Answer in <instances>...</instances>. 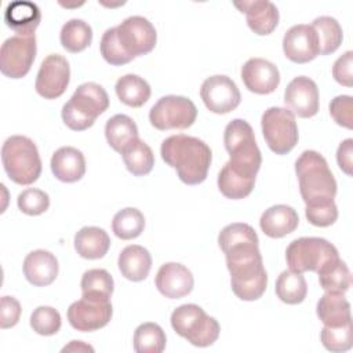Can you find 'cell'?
<instances>
[{
  "instance_id": "cell-1",
  "label": "cell",
  "mask_w": 353,
  "mask_h": 353,
  "mask_svg": "<svg viewBox=\"0 0 353 353\" xmlns=\"http://www.w3.org/2000/svg\"><path fill=\"white\" fill-rule=\"evenodd\" d=\"M223 254L234 295L241 301L259 299L268 287V273L263 268L259 241L229 247Z\"/></svg>"
},
{
  "instance_id": "cell-2",
  "label": "cell",
  "mask_w": 353,
  "mask_h": 353,
  "mask_svg": "<svg viewBox=\"0 0 353 353\" xmlns=\"http://www.w3.org/2000/svg\"><path fill=\"white\" fill-rule=\"evenodd\" d=\"M160 153L183 183L199 185L205 181L212 153L204 141L185 134L171 135L163 141Z\"/></svg>"
},
{
  "instance_id": "cell-3",
  "label": "cell",
  "mask_w": 353,
  "mask_h": 353,
  "mask_svg": "<svg viewBox=\"0 0 353 353\" xmlns=\"http://www.w3.org/2000/svg\"><path fill=\"white\" fill-rule=\"evenodd\" d=\"M299 192L306 205L332 201L336 194V181L327 160L316 150H305L295 161Z\"/></svg>"
},
{
  "instance_id": "cell-4",
  "label": "cell",
  "mask_w": 353,
  "mask_h": 353,
  "mask_svg": "<svg viewBox=\"0 0 353 353\" xmlns=\"http://www.w3.org/2000/svg\"><path fill=\"white\" fill-rule=\"evenodd\" d=\"M223 143L230 156L226 164L239 174L255 178L262 164V156L252 127L243 119H233L225 127Z\"/></svg>"
},
{
  "instance_id": "cell-5",
  "label": "cell",
  "mask_w": 353,
  "mask_h": 353,
  "mask_svg": "<svg viewBox=\"0 0 353 353\" xmlns=\"http://www.w3.org/2000/svg\"><path fill=\"white\" fill-rule=\"evenodd\" d=\"M109 108V97L105 88L97 83L80 84L70 99L62 106V120L73 131L90 128L97 117Z\"/></svg>"
},
{
  "instance_id": "cell-6",
  "label": "cell",
  "mask_w": 353,
  "mask_h": 353,
  "mask_svg": "<svg viewBox=\"0 0 353 353\" xmlns=\"http://www.w3.org/2000/svg\"><path fill=\"white\" fill-rule=\"evenodd\" d=\"M1 161L8 178L18 185H30L41 174V159L37 146L23 135H12L4 141Z\"/></svg>"
},
{
  "instance_id": "cell-7",
  "label": "cell",
  "mask_w": 353,
  "mask_h": 353,
  "mask_svg": "<svg viewBox=\"0 0 353 353\" xmlns=\"http://www.w3.org/2000/svg\"><path fill=\"white\" fill-rule=\"evenodd\" d=\"M171 325L179 336L199 347L212 345L221 332L219 323L194 303L178 306L171 313Z\"/></svg>"
},
{
  "instance_id": "cell-8",
  "label": "cell",
  "mask_w": 353,
  "mask_h": 353,
  "mask_svg": "<svg viewBox=\"0 0 353 353\" xmlns=\"http://www.w3.org/2000/svg\"><path fill=\"white\" fill-rule=\"evenodd\" d=\"M338 258L335 245L323 237H299L292 240L285 250L287 265L295 273H319Z\"/></svg>"
},
{
  "instance_id": "cell-9",
  "label": "cell",
  "mask_w": 353,
  "mask_h": 353,
  "mask_svg": "<svg viewBox=\"0 0 353 353\" xmlns=\"http://www.w3.org/2000/svg\"><path fill=\"white\" fill-rule=\"evenodd\" d=\"M262 134L269 149L276 154H287L298 143V125L295 116L285 108L272 106L261 119Z\"/></svg>"
},
{
  "instance_id": "cell-10",
  "label": "cell",
  "mask_w": 353,
  "mask_h": 353,
  "mask_svg": "<svg viewBox=\"0 0 353 353\" xmlns=\"http://www.w3.org/2000/svg\"><path fill=\"white\" fill-rule=\"evenodd\" d=\"M197 117L196 105L182 95L161 97L149 112L150 124L160 130H186Z\"/></svg>"
},
{
  "instance_id": "cell-11",
  "label": "cell",
  "mask_w": 353,
  "mask_h": 353,
  "mask_svg": "<svg viewBox=\"0 0 353 353\" xmlns=\"http://www.w3.org/2000/svg\"><path fill=\"white\" fill-rule=\"evenodd\" d=\"M36 37L11 36L1 44L0 50V70L11 79L25 77L36 58Z\"/></svg>"
},
{
  "instance_id": "cell-12",
  "label": "cell",
  "mask_w": 353,
  "mask_h": 353,
  "mask_svg": "<svg viewBox=\"0 0 353 353\" xmlns=\"http://www.w3.org/2000/svg\"><path fill=\"white\" fill-rule=\"evenodd\" d=\"M113 314L110 299L81 295L68 309L69 324L81 332H92L105 327Z\"/></svg>"
},
{
  "instance_id": "cell-13",
  "label": "cell",
  "mask_w": 353,
  "mask_h": 353,
  "mask_svg": "<svg viewBox=\"0 0 353 353\" xmlns=\"http://www.w3.org/2000/svg\"><path fill=\"white\" fill-rule=\"evenodd\" d=\"M117 39L124 51L134 59L135 57L149 54L157 41V33L152 22L141 15L125 18L116 26Z\"/></svg>"
},
{
  "instance_id": "cell-14",
  "label": "cell",
  "mask_w": 353,
  "mask_h": 353,
  "mask_svg": "<svg viewBox=\"0 0 353 353\" xmlns=\"http://www.w3.org/2000/svg\"><path fill=\"white\" fill-rule=\"evenodd\" d=\"M70 81V66L65 57L59 54L47 55L37 72L34 88L46 99L59 98Z\"/></svg>"
},
{
  "instance_id": "cell-15",
  "label": "cell",
  "mask_w": 353,
  "mask_h": 353,
  "mask_svg": "<svg viewBox=\"0 0 353 353\" xmlns=\"http://www.w3.org/2000/svg\"><path fill=\"white\" fill-rule=\"evenodd\" d=\"M200 97L205 108L216 114H225L240 105V91L236 83L225 74L207 77L200 88Z\"/></svg>"
},
{
  "instance_id": "cell-16",
  "label": "cell",
  "mask_w": 353,
  "mask_h": 353,
  "mask_svg": "<svg viewBox=\"0 0 353 353\" xmlns=\"http://www.w3.org/2000/svg\"><path fill=\"white\" fill-rule=\"evenodd\" d=\"M284 103L294 116L313 117L319 112L317 84L306 76L294 77L285 87Z\"/></svg>"
},
{
  "instance_id": "cell-17",
  "label": "cell",
  "mask_w": 353,
  "mask_h": 353,
  "mask_svg": "<svg viewBox=\"0 0 353 353\" xmlns=\"http://www.w3.org/2000/svg\"><path fill=\"white\" fill-rule=\"evenodd\" d=\"M284 55L295 63H306L319 55V40L312 25L291 26L283 37Z\"/></svg>"
},
{
  "instance_id": "cell-18",
  "label": "cell",
  "mask_w": 353,
  "mask_h": 353,
  "mask_svg": "<svg viewBox=\"0 0 353 353\" xmlns=\"http://www.w3.org/2000/svg\"><path fill=\"white\" fill-rule=\"evenodd\" d=\"M241 80L248 91L266 95L273 92L280 84L277 66L263 58H250L241 68Z\"/></svg>"
},
{
  "instance_id": "cell-19",
  "label": "cell",
  "mask_w": 353,
  "mask_h": 353,
  "mask_svg": "<svg viewBox=\"0 0 353 353\" xmlns=\"http://www.w3.org/2000/svg\"><path fill=\"white\" fill-rule=\"evenodd\" d=\"M154 283L161 295L170 299H179L190 294L194 279L192 272L182 263L167 262L157 270Z\"/></svg>"
},
{
  "instance_id": "cell-20",
  "label": "cell",
  "mask_w": 353,
  "mask_h": 353,
  "mask_svg": "<svg viewBox=\"0 0 353 353\" xmlns=\"http://www.w3.org/2000/svg\"><path fill=\"white\" fill-rule=\"evenodd\" d=\"M234 6L245 14L248 28L259 36L270 34L279 23V10L276 4L269 0L234 1Z\"/></svg>"
},
{
  "instance_id": "cell-21",
  "label": "cell",
  "mask_w": 353,
  "mask_h": 353,
  "mask_svg": "<svg viewBox=\"0 0 353 353\" xmlns=\"http://www.w3.org/2000/svg\"><path fill=\"white\" fill-rule=\"evenodd\" d=\"M58 270V259L47 250H34L23 259V274L36 287L50 285L57 279Z\"/></svg>"
},
{
  "instance_id": "cell-22",
  "label": "cell",
  "mask_w": 353,
  "mask_h": 353,
  "mask_svg": "<svg viewBox=\"0 0 353 353\" xmlns=\"http://www.w3.org/2000/svg\"><path fill=\"white\" fill-rule=\"evenodd\" d=\"M50 165L54 176L66 183L77 182L85 174L84 154L73 146H62L55 150Z\"/></svg>"
},
{
  "instance_id": "cell-23",
  "label": "cell",
  "mask_w": 353,
  "mask_h": 353,
  "mask_svg": "<svg viewBox=\"0 0 353 353\" xmlns=\"http://www.w3.org/2000/svg\"><path fill=\"white\" fill-rule=\"evenodd\" d=\"M299 223L298 212L285 204H276L265 210L261 215L259 226L272 239H280L292 233Z\"/></svg>"
},
{
  "instance_id": "cell-24",
  "label": "cell",
  "mask_w": 353,
  "mask_h": 353,
  "mask_svg": "<svg viewBox=\"0 0 353 353\" xmlns=\"http://www.w3.org/2000/svg\"><path fill=\"white\" fill-rule=\"evenodd\" d=\"M41 12L37 4L25 0H17L7 6L4 11L6 25L19 36L34 34L40 25Z\"/></svg>"
},
{
  "instance_id": "cell-25",
  "label": "cell",
  "mask_w": 353,
  "mask_h": 353,
  "mask_svg": "<svg viewBox=\"0 0 353 353\" xmlns=\"http://www.w3.org/2000/svg\"><path fill=\"white\" fill-rule=\"evenodd\" d=\"M117 265L119 270L127 280L142 281L148 277L150 272L152 256L145 247L131 244L121 250Z\"/></svg>"
},
{
  "instance_id": "cell-26",
  "label": "cell",
  "mask_w": 353,
  "mask_h": 353,
  "mask_svg": "<svg viewBox=\"0 0 353 353\" xmlns=\"http://www.w3.org/2000/svg\"><path fill=\"white\" fill-rule=\"evenodd\" d=\"M73 243L81 258L99 259L109 251L110 237L102 228L84 226L74 234Z\"/></svg>"
},
{
  "instance_id": "cell-27",
  "label": "cell",
  "mask_w": 353,
  "mask_h": 353,
  "mask_svg": "<svg viewBox=\"0 0 353 353\" xmlns=\"http://www.w3.org/2000/svg\"><path fill=\"white\" fill-rule=\"evenodd\" d=\"M316 312L324 325L335 327L352 321L350 303L342 292L325 291L317 302Z\"/></svg>"
},
{
  "instance_id": "cell-28",
  "label": "cell",
  "mask_w": 353,
  "mask_h": 353,
  "mask_svg": "<svg viewBox=\"0 0 353 353\" xmlns=\"http://www.w3.org/2000/svg\"><path fill=\"white\" fill-rule=\"evenodd\" d=\"M105 137L109 146L121 153L138 138V127L127 114H114L105 124Z\"/></svg>"
},
{
  "instance_id": "cell-29",
  "label": "cell",
  "mask_w": 353,
  "mask_h": 353,
  "mask_svg": "<svg viewBox=\"0 0 353 353\" xmlns=\"http://www.w3.org/2000/svg\"><path fill=\"white\" fill-rule=\"evenodd\" d=\"M119 99L131 108H141L150 98V85L138 74H124L119 77L114 85Z\"/></svg>"
},
{
  "instance_id": "cell-30",
  "label": "cell",
  "mask_w": 353,
  "mask_h": 353,
  "mask_svg": "<svg viewBox=\"0 0 353 353\" xmlns=\"http://www.w3.org/2000/svg\"><path fill=\"white\" fill-rule=\"evenodd\" d=\"M121 157L127 170L135 176L149 174L154 165V154L150 146L139 138L121 152Z\"/></svg>"
},
{
  "instance_id": "cell-31",
  "label": "cell",
  "mask_w": 353,
  "mask_h": 353,
  "mask_svg": "<svg viewBox=\"0 0 353 353\" xmlns=\"http://www.w3.org/2000/svg\"><path fill=\"white\" fill-rule=\"evenodd\" d=\"M254 186L255 178L239 174L233 171L228 164H225L218 174V189L228 199H244L252 192Z\"/></svg>"
},
{
  "instance_id": "cell-32",
  "label": "cell",
  "mask_w": 353,
  "mask_h": 353,
  "mask_svg": "<svg viewBox=\"0 0 353 353\" xmlns=\"http://www.w3.org/2000/svg\"><path fill=\"white\" fill-rule=\"evenodd\" d=\"M312 28L314 29L319 40V54L328 55L335 52L343 40V32L339 22L332 17H317Z\"/></svg>"
},
{
  "instance_id": "cell-33",
  "label": "cell",
  "mask_w": 353,
  "mask_h": 353,
  "mask_svg": "<svg viewBox=\"0 0 353 353\" xmlns=\"http://www.w3.org/2000/svg\"><path fill=\"white\" fill-rule=\"evenodd\" d=\"M59 40L66 51L76 54L85 50L91 44L92 29L85 21L73 18L63 23L59 33Z\"/></svg>"
},
{
  "instance_id": "cell-34",
  "label": "cell",
  "mask_w": 353,
  "mask_h": 353,
  "mask_svg": "<svg viewBox=\"0 0 353 353\" xmlns=\"http://www.w3.org/2000/svg\"><path fill=\"white\" fill-rule=\"evenodd\" d=\"M277 298L288 305H296L303 302L307 294V284L302 273L292 270H284L276 280L274 287Z\"/></svg>"
},
{
  "instance_id": "cell-35",
  "label": "cell",
  "mask_w": 353,
  "mask_h": 353,
  "mask_svg": "<svg viewBox=\"0 0 353 353\" xmlns=\"http://www.w3.org/2000/svg\"><path fill=\"white\" fill-rule=\"evenodd\" d=\"M145 228L143 214L134 207H127L114 214L112 221L113 233L121 240L137 239Z\"/></svg>"
},
{
  "instance_id": "cell-36",
  "label": "cell",
  "mask_w": 353,
  "mask_h": 353,
  "mask_svg": "<svg viewBox=\"0 0 353 353\" xmlns=\"http://www.w3.org/2000/svg\"><path fill=\"white\" fill-rule=\"evenodd\" d=\"M165 332L156 323H142L134 332V350L137 353H160L165 347Z\"/></svg>"
},
{
  "instance_id": "cell-37",
  "label": "cell",
  "mask_w": 353,
  "mask_h": 353,
  "mask_svg": "<svg viewBox=\"0 0 353 353\" xmlns=\"http://www.w3.org/2000/svg\"><path fill=\"white\" fill-rule=\"evenodd\" d=\"M317 274L320 287L324 291L345 294L350 288L352 274L347 265L341 258L323 268Z\"/></svg>"
},
{
  "instance_id": "cell-38",
  "label": "cell",
  "mask_w": 353,
  "mask_h": 353,
  "mask_svg": "<svg viewBox=\"0 0 353 353\" xmlns=\"http://www.w3.org/2000/svg\"><path fill=\"white\" fill-rule=\"evenodd\" d=\"M81 295L110 299L114 288L113 277L105 269H90L84 272L81 281Z\"/></svg>"
},
{
  "instance_id": "cell-39",
  "label": "cell",
  "mask_w": 353,
  "mask_h": 353,
  "mask_svg": "<svg viewBox=\"0 0 353 353\" xmlns=\"http://www.w3.org/2000/svg\"><path fill=\"white\" fill-rule=\"evenodd\" d=\"M323 346L330 352H346L352 347V321L342 325H324L320 332Z\"/></svg>"
},
{
  "instance_id": "cell-40",
  "label": "cell",
  "mask_w": 353,
  "mask_h": 353,
  "mask_svg": "<svg viewBox=\"0 0 353 353\" xmlns=\"http://www.w3.org/2000/svg\"><path fill=\"white\" fill-rule=\"evenodd\" d=\"M62 324L61 314L51 306H39L30 316V327L39 335L50 336L59 331Z\"/></svg>"
},
{
  "instance_id": "cell-41",
  "label": "cell",
  "mask_w": 353,
  "mask_h": 353,
  "mask_svg": "<svg viewBox=\"0 0 353 353\" xmlns=\"http://www.w3.org/2000/svg\"><path fill=\"white\" fill-rule=\"evenodd\" d=\"M99 50H101V55L103 57V59L110 65L120 66V65H125L132 61V58L124 51V48L121 47V44L117 39L116 26L105 30V33L102 34L101 43H99Z\"/></svg>"
},
{
  "instance_id": "cell-42",
  "label": "cell",
  "mask_w": 353,
  "mask_h": 353,
  "mask_svg": "<svg viewBox=\"0 0 353 353\" xmlns=\"http://www.w3.org/2000/svg\"><path fill=\"white\" fill-rule=\"evenodd\" d=\"M18 208L26 215H40L50 207V197L44 190L29 188L22 190L17 199Z\"/></svg>"
},
{
  "instance_id": "cell-43",
  "label": "cell",
  "mask_w": 353,
  "mask_h": 353,
  "mask_svg": "<svg viewBox=\"0 0 353 353\" xmlns=\"http://www.w3.org/2000/svg\"><path fill=\"white\" fill-rule=\"evenodd\" d=\"M306 219L319 228H327L335 223L338 219V208L335 201H328L317 205H306L305 208Z\"/></svg>"
},
{
  "instance_id": "cell-44",
  "label": "cell",
  "mask_w": 353,
  "mask_h": 353,
  "mask_svg": "<svg viewBox=\"0 0 353 353\" xmlns=\"http://www.w3.org/2000/svg\"><path fill=\"white\" fill-rule=\"evenodd\" d=\"M330 114L338 125L352 130L353 127V98L338 95L330 103Z\"/></svg>"
},
{
  "instance_id": "cell-45",
  "label": "cell",
  "mask_w": 353,
  "mask_h": 353,
  "mask_svg": "<svg viewBox=\"0 0 353 353\" xmlns=\"http://www.w3.org/2000/svg\"><path fill=\"white\" fill-rule=\"evenodd\" d=\"M21 305L14 296H1L0 301V327H14L21 317Z\"/></svg>"
},
{
  "instance_id": "cell-46",
  "label": "cell",
  "mask_w": 353,
  "mask_h": 353,
  "mask_svg": "<svg viewBox=\"0 0 353 353\" xmlns=\"http://www.w3.org/2000/svg\"><path fill=\"white\" fill-rule=\"evenodd\" d=\"M352 65H353V52L346 51L343 55H341L332 66V76L335 81L345 87H352L353 84V73H352Z\"/></svg>"
},
{
  "instance_id": "cell-47",
  "label": "cell",
  "mask_w": 353,
  "mask_h": 353,
  "mask_svg": "<svg viewBox=\"0 0 353 353\" xmlns=\"http://www.w3.org/2000/svg\"><path fill=\"white\" fill-rule=\"evenodd\" d=\"M336 161L339 168L347 174L352 175V167H353V139L347 138L338 146L336 150Z\"/></svg>"
},
{
  "instance_id": "cell-48",
  "label": "cell",
  "mask_w": 353,
  "mask_h": 353,
  "mask_svg": "<svg viewBox=\"0 0 353 353\" xmlns=\"http://www.w3.org/2000/svg\"><path fill=\"white\" fill-rule=\"evenodd\" d=\"M62 352H94V347L81 341H72L69 345L62 347Z\"/></svg>"
}]
</instances>
